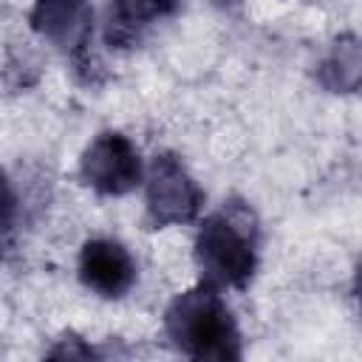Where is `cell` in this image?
<instances>
[{
	"instance_id": "1",
	"label": "cell",
	"mask_w": 362,
	"mask_h": 362,
	"mask_svg": "<svg viewBox=\"0 0 362 362\" xmlns=\"http://www.w3.org/2000/svg\"><path fill=\"white\" fill-rule=\"evenodd\" d=\"M173 345L192 359H240V334L218 288L201 283L178 294L164 314Z\"/></svg>"
},
{
	"instance_id": "2",
	"label": "cell",
	"mask_w": 362,
	"mask_h": 362,
	"mask_svg": "<svg viewBox=\"0 0 362 362\" xmlns=\"http://www.w3.org/2000/svg\"><path fill=\"white\" fill-rule=\"evenodd\" d=\"M195 263L209 286L243 288L255 274V238L229 212L209 215L195 235Z\"/></svg>"
},
{
	"instance_id": "3",
	"label": "cell",
	"mask_w": 362,
	"mask_h": 362,
	"mask_svg": "<svg viewBox=\"0 0 362 362\" xmlns=\"http://www.w3.org/2000/svg\"><path fill=\"white\" fill-rule=\"evenodd\" d=\"M204 204L201 187L184 170V164L161 153L150 161L147 170V218L153 226H175L189 223Z\"/></svg>"
},
{
	"instance_id": "4",
	"label": "cell",
	"mask_w": 362,
	"mask_h": 362,
	"mask_svg": "<svg viewBox=\"0 0 362 362\" xmlns=\"http://www.w3.org/2000/svg\"><path fill=\"white\" fill-rule=\"evenodd\" d=\"M79 173L88 187L102 195H124L141 181V158L122 133H99L82 153Z\"/></svg>"
},
{
	"instance_id": "5",
	"label": "cell",
	"mask_w": 362,
	"mask_h": 362,
	"mask_svg": "<svg viewBox=\"0 0 362 362\" xmlns=\"http://www.w3.org/2000/svg\"><path fill=\"white\" fill-rule=\"evenodd\" d=\"M28 23L42 40L71 54L76 68L88 65V45L93 34V8L88 0H37Z\"/></svg>"
},
{
	"instance_id": "6",
	"label": "cell",
	"mask_w": 362,
	"mask_h": 362,
	"mask_svg": "<svg viewBox=\"0 0 362 362\" xmlns=\"http://www.w3.org/2000/svg\"><path fill=\"white\" fill-rule=\"evenodd\" d=\"M79 277L102 297H122L136 283V263L122 243L96 238L79 252Z\"/></svg>"
},
{
	"instance_id": "7",
	"label": "cell",
	"mask_w": 362,
	"mask_h": 362,
	"mask_svg": "<svg viewBox=\"0 0 362 362\" xmlns=\"http://www.w3.org/2000/svg\"><path fill=\"white\" fill-rule=\"evenodd\" d=\"M362 74V57H359V40L354 34H345L334 42L331 54L320 65V82L334 93H351L359 85Z\"/></svg>"
},
{
	"instance_id": "8",
	"label": "cell",
	"mask_w": 362,
	"mask_h": 362,
	"mask_svg": "<svg viewBox=\"0 0 362 362\" xmlns=\"http://www.w3.org/2000/svg\"><path fill=\"white\" fill-rule=\"evenodd\" d=\"M178 0H113V17L107 28L110 42H124L139 25H147L158 17L173 14Z\"/></svg>"
},
{
	"instance_id": "9",
	"label": "cell",
	"mask_w": 362,
	"mask_h": 362,
	"mask_svg": "<svg viewBox=\"0 0 362 362\" xmlns=\"http://www.w3.org/2000/svg\"><path fill=\"white\" fill-rule=\"evenodd\" d=\"M14 209H17V198H14V189L6 178V173L0 170V229H6L14 218Z\"/></svg>"
}]
</instances>
